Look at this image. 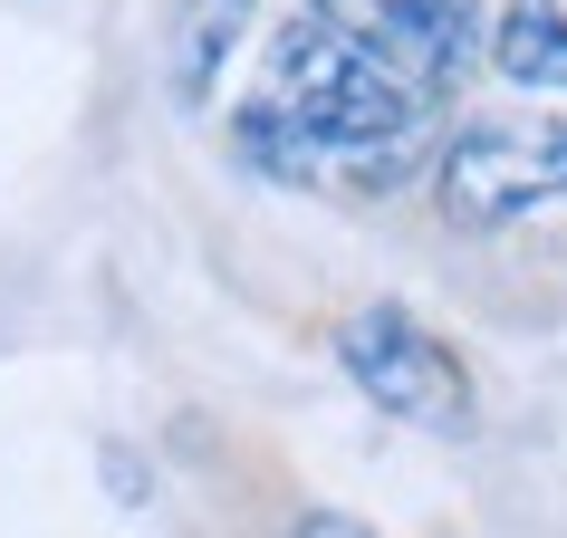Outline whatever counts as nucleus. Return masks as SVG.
Returning a JSON list of instances; mask_svg holds the SVG:
<instances>
[{"label": "nucleus", "mask_w": 567, "mask_h": 538, "mask_svg": "<svg viewBox=\"0 0 567 538\" xmlns=\"http://www.w3.org/2000/svg\"><path fill=\"white\" fill-rule=\"evenodd\" d=\"M443 211L452 221H519L548 193H567V116H481L443 154Z\"/></svg>", "instance_id": "2"}, {"label": "nucleus", "mask_w": 567, "mask_h": 538, "mask_svg": "<svg viewBox=\"0 0 567 538\" xmlns=\"http://www.w3.org/2000/svg\"><path fill=\"white\" fill-rule=\"evenodd\" d=\"M423 145V96L375 68L328 10H308L269 39L260 96L240 116V154L289 183H347V193H385Z\"/></svg>", "instance_id": "1"}, {"label": "nucleus", "mask_w": 567, "mask_h": 538, "mask_svg": "<svg viewBox=\"0 0 567 538\" xmlns=\"http://www.w3.org/2000/svg\"><path fill=\"white\" fill-rule=\"evenodd\" d=\"M289 538H375V529H365V519H337V509H318V519H299Z\"/></svg>", "instance_id": "6"}, {"label": "nucleus", "mask_w": 567, "mask_h": 538, "mask_svg": "<svg viewBox=\"0 0 567 538\" xmlns=\"http://www.w3.org/2000/svg\"><path fill=\"white\" fill-rule=\"evenodd\" d=\"M347 375L394 423H423V433H462L472 423V385H462L452 346L423 318H404V308H357L347 318Z\"/></svg>", "instance_id": "3"}, {"label": "nucleus", "mask_w": 567, "mask_h": 538, "mask_svg": "<svg viewBox=\"0 0 567 538\" xmlns=\"http://www.w3.org/2000/svg\"><path fill=\"white\" fill-rule=\"evenodd\" d=\"M240 30H250V0H183V20H174V96L183 106H203L221 87V59L240 49Z\"/></svg>", "instance_id": "4"}, {"label": "nucleus", "mask_w": 567, "mask_h": 538, "mask_svg": "<svg viewBox=\"0 0 567 538\" xmlns=\"http://www.w3.org/2000/svg\"><path fill=\"white\" fill-rule=\"evenodd\" d=\"M491 59H501V77H519V87H567V10L558 0H509Z\"/></svg>", "instance_id": "5"}]
</instances>
